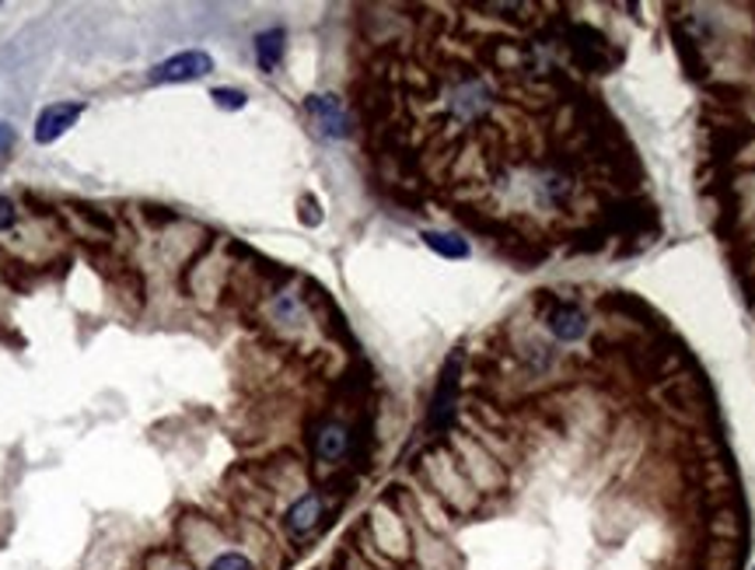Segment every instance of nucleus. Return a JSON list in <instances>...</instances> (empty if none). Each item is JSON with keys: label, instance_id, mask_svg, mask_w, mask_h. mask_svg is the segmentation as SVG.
<instances>
[{"label": "nucleus", "instance_id": "dca6fc26", "mask_svg": "<svg viewBox=\"0 0 755 570\" xmlns=\"http://www.w3.org/2000/svg\"><path fill=\"white\" fill-rule=\"evenodd\" d=\"M11 144H14V130L8 123H0V151H8Z\"/></svg>", "mask_w": 755, "mask_h": 570}, {"label": "nucleus", "instance_id": "9d476101", "mask_svg": "<svg viewBox=\"0 0 755 570\" xmlns=\"http://www.w3.org/2000/svg\"><path fill=\"white\" fill-rule=\"evenodd\" d=\"M255 60H260V70L273 73L284 60V49H287V32L284 29H266L255 35Z\"/></svg>", "mask_w": 755, "mask_h": 570}, {"label": "nucleus", "instance_id": "f8f14e48", "mask_svg": "<svg viewBox=\"0 0 755 570\" xmlns=\"http://www.w3.org/2000/svg\"><path fill=\"white\" fill-rule=\"evenodd\" d=\"M207 570H255V563L245 557V554H238V549H225V554H217Z\"/></svg>", "mask_w": 755, "mask_h": 570}, {"label": "nucleus", "instance_id": "7ed1b4c3", "mask_svg": "<svg viewBox=\"0 0 755 570\" xmlns=\"http://www.w3.org/2000/svg\"><path fill=\"white\" fill-rule=\"evenodd\" d=\"M311 455H316V463L322 466H340L354 452V431H350L343 420H322V424L311 428Z\"/></svg>", "mask_w": 755, "mask_h": 570}, {"label": "nucleus", "instance_id": "423d86ee", "mask_svg": "<svg viewBox=\"0 0 755 570\" xmlns=\"http://www.w3.org/2000/svg\"><path fill=\"white\" fill-rule=\"evenodd\" d=\"M458 372H462V354L448 357L445 372H441L437 392L431 399V428L434 431H448L451 417H455V399H458Z\"/></svg>", "mask_w": 755, "mask_h": 570}, {"label": "nucleus", "instance_id": "1a4fd4ad", "mask_svg": "<svg viewBox=\"0 0 755 570\" xmlns=\"http://www.w3.org/2000/svg\"><path fill=\"white\" fill-rule=\"evenodd\" d=\"M531 196L539 200L542 207H549V210H557V207H563L570 196H574V179H570L563 169H539L536 175H531Z\"/></svg>", "mask_w": 755, "mask_h": 570}, {"label": "nucleus", "instance_id": "20e7f679", "mask_svg": "<svg viewBox=\"0 0 755 570\" xmlns=\"http://www.w3.org/2000/svg\"><path fill=\"white\" fill-rule=\"evenodd\" d=\"M305 113H308L311 126H316V134L325 140H346L350 130H354L346 105L336 95H308Z\"/></svg>", "mask_w": 755, "mask_h": 570}, {"label": "nucleus", "instance_id": "9b49d317", "mask_svg": "<svg viewBox=\"0 0 755 570\" xmlns=\"http://www.w3.org/2000/svg\"><path fill=\"white\" fill-rule=\"evenodd\" d=\"M423 246L431 252L445 255V260H469V242L455 231H423Z\"/></svg>", "mask_w": 755, "mask_h": 570}, {"label": "nucleus", "instance_id": "39448f33", "mask_svg": "<svg viewBox=\"0 0 755 570\" xmlns=\"http://www.w3.org/2000/svg\"><path fill=\"white\" fill-rule=\"evenodd\" d=\"M210 70H214L210 53H204V49H186V53H175V57H169V60H161V64L151 70V81H155V84H182V81H199V78H207Z\"/></svg>", "mask_w": 755, "mask_h": 570}, {"label": "nucleus", "instance_id": "4468645a", "mask_svg": "<svg viewBox=\"0 0 755 570\" xmlns=\"http://www.w3.org/2000/svg\"><path fill=\"white\" fill-rule=\"evenodd\" d=\"M18 225V207L11 196H0V231H11Z\"/></svg>", "mask_w": 755, "mask_h": 570}, {"label": "nucleus", "instance_id": "6e6552de", "mask_svg": "<svg viewBox=\"0 0 755 570\" xmlns=\"http://www.w3.org/2000/svg\"><path fill=\"white\" fill-rule=\"evenodd\" d=\"M84 105L81 102H57V105H46L39 119H35V140L39 144H53L60 140L73 123L81 119Z\"/></svg>", "mask_w": 755, "mask_h": 570}, {"label": "nucleus", "instance_id": "ddd939ff", "mask_svg": "<svg viewBox=\"0 0 755 570\" xmlns=\"http://www.w3.org/2000/svg\"><path fill=\"white\" fill-rule=\"evenodd\" d=\"M210 99H214V105L228 109V113H234V109H245V102H249L245 91H238V88H214Z\"/></svg>", "mask_w": 755, "mask_h": 570}, {"label": "nucleus", "instance_id": "0eeeda50", "mask_svg": "<svg viewBox=\"0 0 755 570\" xmlns=\"http://www.w3.org/2000/svg\"><path fill=\"white\" fill-rule=\"evenodd\" d=\"M546 329L560 343H581L587 329H592V319H587V311L577 301H557L546 311Z\"/></svg>", "mask_w": 755, "mask_h": 570}, {"label": "nucleus", "instance_id": "f03ea898", "mask_svg": "<svg viewBox=\"0 0 755 570\" xmlns=\"http://www.w3.org/2000/svg\"><path fill=\"white\" fill-rule=\"evenodd\" d=\"M281 525L287 532V539H294V543L311 539L325 525V498L319 490H308V493H301V498H294L284 511Z\"/></svg>", "mask_w": 755, "mask_h": 570}, {"label": "nucleus", "instance_id": "2eb2a0df", "mask_svg": "<svg viewBox=\"0 0 755 570\" xmlns=\"http://www.w3.org/2000/svg\"><path fill=\"white\" fill-rule=\"evenodd\" d=\"M301 207H305V214H301V217H305V225H319L322 214H319V204H316V200H308V196H305V204H301Z\"/></svg>", "mask_w": 755, "mask_h": 570}, {"label": "nucleus", "instance_id": "f257e3e1", "mask_svg": "<svg viewBox=\"0 0 755 570\" xmlns=\"http://www.w3.org/2000/svg\"><path fill=\"white\" fill-rule=\"evenodd\" d=\"M493 102H496L493 88L487 78H480V73H458V78L448 81V88H445V109H448V116L458 123L483 119L493 109Z\"/></svg>", "mask_w": 755, "mask_h": 570}]
</instances>
